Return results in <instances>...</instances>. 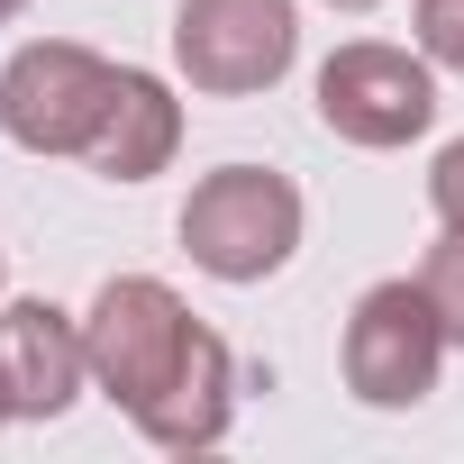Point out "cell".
<instances>
[{"instance_id": "1", "label": "cell", "mask_w": 464, "mask_h": 464, "mask_svg": "<svg viewBox=\"0 0 464 464\" xmlns=\"http://www.w3.org/2000/svg\"><path fill=\"white\" fill-rule=\"evenodd\" d=\"M182 256L209 274V283H274L292 256H301V227H310V209H301V182L292 173H274V164H218V173H200L191 182V200H182Z\"/></svg>"}, {"instance_id": "4", "label": "cell", "mask_w": 464, "mask_h": 464, "mask_svg": "<svg viewBox=\"0 0 464 464\" xmlns=\"http://www.w3.org/2000/svg\"><path fill=\"white\" fill-rule=\"evenodd\" d=\"M301 64V0H173V73L209 101H265Z\"/></svg>"}, {"instance_id": "14", "label": "cell", "mask_w": 464, "mask_h": 464, "mask_svg": "<svg viewBox=\"0 0 464 464\" xmlns=\"http://www.w3.org/2000/svg\"><path fill=\"white\" fill-rule=\"evenodd\" d=\"M10 19H28V0H0V28H10Z\"/></svg>"}, {"instance_id": "12", "label": "cell", "mask_w": 464, "mask_h": 464, "mask_svg": "<svg viewBox=\"0 0 464 464\" xmlns=\"http://www.w3.org/2000/svg\"><path fill=\"white\" fill-rule=\"evenodd\" d=\"M428 200H437V218H464V137L437 146V164H428Z\"/></svg>"}, {"instance_id": "8", "label": "cell", "mask_w": 464, "mask_h": 464, "mask_svg": "<svg viewBox=\"0 0 464 464\" xmlns=\"http://www.w3.org/2000/svg\"><path fill=\"white\" fill-rule=\"evenodd\" d=\"M173 155H182V101H173V82L146 73V64H119V92H110L82 164L101 182H155V173H173Z\"/></svg>"}, {"instance_id": "11", "label": "cell", "mask_w": 464, "mask_h": 464, "mask_svg": "<svg viewBox=\"0 0 464 464\" xmlns=\"http://www.w3.org/2000/svg\"><path fill=\"white\" fill-rule=\"evenodd\" d=\"M410 28L437 73H464V0H410Z\"/></svg>"}, {"instance_id": "6", "label": "cell", "mask_w": 464, "mask_h": 464, "mask_svg": "<svg viewBox=\"0 0 464 464\" xmlns=\"http://www.w3.org/2000/svg\"><path fill=\"white\" fill-rule=\"evenodd\" d=\"M119 92V64L73 46V37H28L0 64V137L19 155H82L101 110Z\"/></svg>"}, {"instance_id": "2", "label": "cell", "mask_w": 464, "mask_h": 464, "mask_svg": "<svg viewBox=\"0 0 464 464\" xmlns=\"http://www.w3.org/2000/svg\"><path fill=\"white\" fill-rule=\"evenodd\" d=\"M191 346H200V319H191V301H182L164 274H110V283L92 292V310H82L92 392H101L110 410H128V419L182 373Z\"/></svg>"}, {"instance_id": "9", "label": "cell", "mask_w": 464, "mask_h": 464, "mask_svg": "<svg viewBox=\"0 0 464 464\" xmlns=\"http://www.w3.org/2000/svg\"><path fill=\"white\" fill-rule=\"evenodd\" d=\"M227 419H237V355H227L218 328H200V346L182 355V373H173L128 428H137L146 446H164V455H200V446L227 437Z\"/></svg>"}, {"instance_id": "10", "label": "cell", "mask_w": 464, "mask_h": 464, "mask_svg": "<svg viewBox=\"0 0 464 464\" xmlns=\"http://www.w3.org/2000/svg\"><path fill=\"white\" fill-rule=\"evenodd\" d=\"M419 292L446 319V346H464V218H437V237L419 256Z\"/></svg>"}, {"instance_id": "7", "label": "cell", "mask_w": 464, "mask_h": 464, "mask_svg": "<svg viewBox=\"0 0 464 464\" xmlns=\"http://www.w3.org/2000/svg\"><path fill=\"white\" fill-rule=\"evenodd\" d=\"M0 392L10 419L46 428L92 392V355H82V310L55 301H0Z\"/></svg>"}, {"instance_id": "5", "label": "cell", "mask_w": 464, "mask_h": 464, "mask_svg": "<svg viewBox=\"0 0 464 464\" xmlns=\"http://www.w3.org/2000/svg\"><path fill=\"white\" fill-rule=\"evenodd\" d=\"M310 101H319V128H328L337 146L392 155V146H410V137H428V128H437V64H428L419 46L346 37V46L319 64Z\"/></svg>"}, {"instance_id": "3", "label": "cell", "mask_w": 464, "mask_h": 464, "mask_svg": "<svg viewBox=\"0 0 464 464\" xmlns=\"http://www.w3.org/2000/svg\"><path fill=\"white\" fill-rule=\"evenodd\" d=\"M446 355H455V346H446V319H437V301L419 292V274H392V283L355 292L346 337H337V373H346V392H355L364 410H419V401L437 392Z\"/></svg>"}, {"instance_id": "13", "label": "cell", "mask_w": 464, "mask_h": 464, "mask_svg": "<svg viewBox=\"0 0 464 464\" xmlns=\"http://www.w3.org/2000/svg\"><path fill=\"white\" fill-rule=\"evenodd\" d=\"M328 10H346V19H364V10H382V0H328Z\"/></svg>"}, {"instance_id": "16", "label": "cell", "mask_w": 464, "mask_h": 464, "mask_svg": "<svg viewBox=\"0 0 464 464\" xmlns=\"http://www.w3.org/2000/svg\"><path fill=\"white\" fill-rule=\"evenodd\" d=\"M0 283H10V256H0Z\"/></svg>"}, {"instance_id": "15", "label": "cell", "mask_w": 464, "mask_h": 464, "mask_svg": "<svg viewBox=\"0 0 464 464\" xmlns=\"http://www.w3.org/2000/svg\"><path fill=\"white\" fill-rule=\"evenodd\" d=\"M0 428H10V392H0Z\"/></svg>"}]
</instances>
